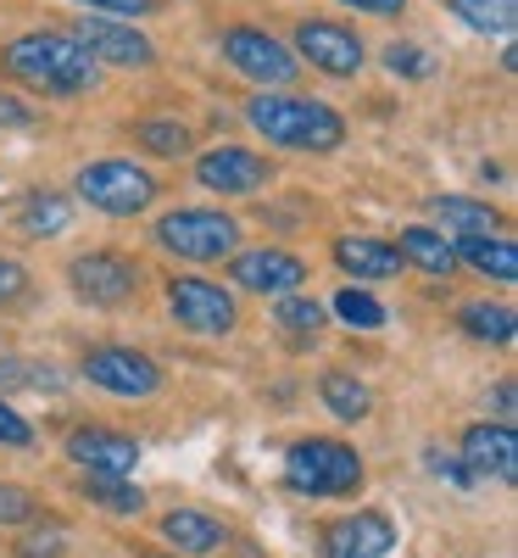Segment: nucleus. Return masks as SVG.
Instances as JSON below:
<instances>
[{
	"label": "nucleus",
	"instance_id": "nucleus-34",
	"mask_svg": "<svg viewBox=\"0 0 518 558\" xmlns=\"http://www.w3.org/2000/svg\"><path fill=\"white\" fill-rule=\"evenodd\" d=\"M0 447H34V425L0 397Z\"/></svg>",
	"mask_w": 518,
	"mask_h": 558
},
{
	"label": "nucleus",
	"instance_id": "nucleus-5",
	"mask_svg": "<svg viewBox=\"0 0 518 558\" xmlns=\"http://www.w3.org/2000/svg\"><path fill=\"white\" fill-rule=\"evenodd\" d=\"M285 486L301 497H351L362 492V458L335 436H307L285 452Z\"/></svg>",
	"mask_w": 518,
	"mask_h": 558
},
{
	"label": "nucleus",
	"instance_id": "nucleus-28",
	"mask_svg": "<svg viewBox=\"0 0 518 558\" xmlns=\"http://www.w3.org/2000/svg\"><path fill=\"white\" fill-rule=\"evenodd\" d=\"M67 380L57 375L51 363H34V357H0V397L7 391H62Z\"/></svg>",
	"mask_w": 518,
	"mask_h": 558
},
{
	"label": "nucleus",
	"instance_id": "nucleus-24",
	"mask_svg": "<svg viewBox=\"0 0 518 558\" xmlns=\"http://www.w3.org/2000/svg\"><path fill=\"white\" fill-rule=\"evenodd\" d=\"M441 7L468 34H485V39H513L518 28V0H441Z\"/></svg>",
	"mask_w": 518,
	"mask_h": 558
},
{
	"label": "nucleus",
	"instance_id": "nucleus-35",
	"mask_svg": "<svg viewBox=\"0 0 518 558\" xmlns=\"http://www.w3.org/2000/svg\"><path fill=\"white\" fill-rule=\"evenodd\" d=\"M28 296V268L17 257H0V307H17Z\"/></svg>",
	"mask_w": 518,
	"mask_h": 558
},
{
	"label": "nucleus",
	"instance_id": "nucleus-16",
	"mask_svg": "<svg viewBox=\"0 0 518 558\" xmlns=\"http://www.w3.org/2000/svg\"><path fill=\"white\" fill-rule=\"evenodd\" d=\"M457 458L468 463V475L474 481H485V475H496V481H513L518 475V436H513V425H468L462 430V447H457Z\"/></svg>",
	"mask_w": 518,
	"mask_h": 558
},
{
	"label": "nucleus",
	"instance_id": "nucleus-17",
	"mask_svg": "<svg viewBox=\"0 0 518 558\" xmlns=\"http://www.w3.org/2000/svg\"><path fill=\"white\" fill-rule=\"evenodd\" d=\"M329 257H335V268L346 279H362V286H373V279H396L407 268L402 252L391 241H380V235H335Z\"/></svg>",
	"mask_w": 518,
	"mask_h": 558
},
{
	"label": "nucleus",
	"instance_id": "nucleus-27",
	"mask_svg": "<svg viewBox=\"0 0 518 558\" xmlns=\"http://www.w3.org/2000/svg\"><path fill=\"white\" fill-rule=\"evenodd\" d=\"M84 497L101 502L107 514H139V508H146V492L128 475H84Z\"/></svg>",
	"mask_w": 518,
	"mask_h": 558
},
{
	"label": "nucleus",
	"instance_id": "nucleus-9",
	"mask_svg": "<svg viewBox=\"0 0 518 558\" xmlns=\"http://www.w3.org/2000/svg\"><path fill=\"white\" fill-rule=\"evenodd\" d=\"M291 51L301 68L323 73V78H357L368 68V45L351 23H335V17H301L291 28Z\"/></svg>",
	"mask_w": 518,
	"mask_h": 558
},
{
	"label": "nucleus",
	"instance_id": "nucleus-32",
	"mask_svg": "<svg viewBox=\"0 0 518 558\" xmlns=\"http://www.w3.org/2000/svg\"><path fill=\"white\" fill-rule=\"evenodd\" d=\"M84 12H96V17H118V23H139V17H157L168 0H78Z\"/></svg>",
	"mask_w": 518,
	"mask_h": 558
},
{
	"label": "nucleus",
	"instance_id": "nucleus-4",
	"mask_svg": "<svg viewBox=\"0 0 518 558\" xmlns=\"http://www.w3.org/2000/svg\"><path fill=\"white\" fill-rule=\"evenodd\" d=\"M151 241L178 263H223L240 252V218L223 207H173L157 218Z\"/></svg>",
	"mask_w": 518,
	"mask_h": 558
},
{
	"label": "nucleus",
	"instance_id": "nucleus-31",
	"mask_svg": "<svg viewBox=\"0 0 518 558\" xmlns=\"http://www.w3.org/2000/svg\"><path fill=\"white\" fill-rule=\"evenodd\" d=\"M380 62H385V73H396V78H430V73H435L430 51H423V45H412V39H391L385 51H380Z\"/></svg>",
	"mask_w": 518,
	"mask_h": 558
},
{
	"label": "nucleus",
	"instance_id": "nucleus-18",
	"mask_svg": "<svg viewBox=\"0 0 518 558\" xmlns=\"http://www.w3.org/2000/svg\"><path fill=\"white\" fill-rule=\"evenodd\" d=\"M162 542L184 558H212L229 547V531L223 520L201 514V508H173V514H162Z\"/></svg>",
	"mask_w": 518,
	"mask_h": 558
},
{
	"label": "nucleus",
	"instance_id": "nucleus-22",
	"mask_svg": "<svg viewBox=\"0 0 518 558\" xmlns=\"http://www.w3.org/2000/svg\"><path fill=\"white\" fill-rule=\"evenodd\" d=\"M430 218L441 235H496L502 229V213L480 196H430Z\"/></svg>",
	"mask_w": 518,
	"mask_h": 558
},
{
	"label": "nucleus",
	"instance_id": "nucleus-40",
	"mask_svg": "<svg viewBox=\"0 0 518 558\" xmlns=\"http://www.w3.org/2000/svg\"><path fill=\"white\" fill-rule=\"evenodd\" d=\"M496 413H502V425H513V380L496 386Z\"/></svg>",
	"mask_w": 518,
	"mask_h": 558
},
{
	"label": "nucleus",
	"instance_id": "nucleus-39",
	"mask_svg": "<svg viewBox=\"0 0 518 558\" xmlns=\"http://www.w3.org/2000/svg\"><path fill=\"white\" fill-rule=\"evenodd\" d=\"M341 7L368 12V17H402V12H407V0H341Z\"/></svg>",
	"mask_w": 518,
	"mask_h": 558
},
{
	"label": "nucleus",
	"instance_id": "nucleus-2",
	"mask_svg": "<svg viewBox=\"0 0 518 558\" xmlns=\"http://www.w3.org/2000/svg\"><path fill=\"white\" fill-rule=\"evenodd\" d=\"M0 62H7V73L17 84H28L34 96H51V101H78L101 84V68L89 62L62 28H28V34L7 39Z\"/></svg>",
	"mask_w": 518,
	"mask_h": 558
},
{
	"label": "nucleus",
	"instance_id": "nucleus-29",
	"mask_svg": "<svg viewBox=\"0 0 518 558\" xmlns=\"http://www.w3.org/2000/svg\"><path fill=\"white\" fill-rule=\"evenodd\" d=\"M323 318H329V307L312 302V296H301V291L273 302V324H279L285 336H318V330H323Z\"/></svg>",
	"mask_w": 518,
	"mask_h": 558
},
{
	"label": "nucleus",
	"instance_id": "nucleus-12",
	"mask_svg": "<svg viewBox=\"0 0 518 558\" xmlns=\"http://www.w3.org/2000/svg\"><path fill=\"white\" fill-rule=\"evenodd\" d=\"M196 184L201 191H212V196H262L268 184H273V157H262V151H251V146H207L201 157H196Z\"/></svg>",
	"mask_w": 518,
	"mask_h": 558
},
{
	"label": "nucleus",
	"instance_id": "nucleus-25",
	"mask_svg": "<svg viewBox=\"0 0 518 558\" xmlns=\"http://www.w3.org/2000/svg\"><path fill=\"white\" fill-rule=\"evenodd\" d=\"M134 146L146 157H162V162H178L196 151V129L178 123V118H139L134 123Z\"/></svg>",
	"mask_w": 518,
	"mask_h": 558
},
{
	"label": "nucleus",
	"instance_id": "nucleus-33",
	"mask_svg": "<svg viewBox=\"0 0 518 558\" xmlns=\"http://www.w3.org/2000/svg\"><path fill=\"white\" fill-rule=\"evenodd\" d=\"M34 492L28 486H12V481H0V525H28L34 520Z\"/></svg>",
	"mask_w": 518,
	"mask_h": 558
},
{
	"label": "nucleus",
	"instance_id": "nucleus-7",
	"mask_svg": "<svg viewBox=\"0 0 518 558\" xmlns=\"http://www.w3.org/2000/svg\"><path fill=\"white\" fill-rule=\"evenodd\" d=\"M62 34H67L96 68H118V73H151V68H157V39H151V34H139L134 23L78 12Z\"/></svg>",
	"mask_w": 518,
	"mask_h": 558
},
{
	"label": "nucleus",
	"instance_id": "nucleus-20",
	"mask_svg": "<svg viewBox=\"0 0 518 558\" xmlns=\"http://www.w3.org/2000/svg\"><path fill=\"white\" fill-rule=\"evenodd\" d=\"M73 229V196L67 191H23V202H17V235H28V241H57V235H67Z\"/></svg>",
	"mask_w": 518,
	"mask_h": 558
},
{
	"label": "nucleus",
	"instance_id": "nucleus-8",
	"mask_svg": "<svg viewBox=\"0 0 518 558\" xmlns=\"http://www.w3.org/2000/svg\"><path fill=\"white\" fill-rule=\"evenodd\" d=\"M168 313L184 336H201V341H223V336H234V324H240L234 291H223L218 279H196V274L168 279Z\"/></svg>",
	"mask_w": 518,
	"mask_h": 558
},
{
	"label": "nucleus",
	"instance_id": "nucleus-10",
	"mask_svg": "<svg viewBox=\"0 0 518 558\" xmlns=\"http://www.w3.org/2000/svg\"><path fill=\"white\" fill-rule=\"evenodd\" d=\"M67 286L89 307H128L139 296V286H146V268H139L134 257H123V252L96 246V252H78L67 263Z\"/></svg>",
	"mask_w": 518,
	"mask_h": 558
},
{
	"label": "nucleus",
	"instance_id": "nucleus-21",
	"mask_svg": "<svg viewBox=\"0 0 518 558\" xmlns=\"http://www.w3.org/2000/svg\"><path fill=\"white\" fill-rule=\"evenodd\" d=\"M457 263H468L474 274H485L491 286L513 291L518 286V246L507 235H457Z\"/></svg>",
	"mask_w": 518,
	"mask_h": 558
},
{
	"label": "nucleus",
	"instance_id": "nucleus-36",
	"mask_svg": "<svg viewBox=\"0 0 518 558\" xmlns=\"http://www.w3.org/2000/svg\"><path fill=\"white\" fill-rule=\"evenodd\" d=\"M423 458H430V475H441V481H452V486H474V475H468V463H462L457 452H441V447H430Z\"/></svg>",
	"mask_w": 518,
	"mask_h": 558
},
{
	"label": "nucleus",
	"instance_id": "nucleus-37",
	"mask_svg": "<svg viewBox=\"0 0 518 558\" xmlns=\"http://www.w3.org/2000/svg\"><path fill=\"white\" fill-rule=\"evenodd\" d=\"M0 129H34V107L12 89H0Z\"/></svg>",
	"mask_w": 518,
	"mask_h": 558
},
{
	"label": "nucleus",
	"instance_id": "nucleus-6",
	"mask_svg": "<svg viewBox=\"0 0 518 558\" xmlns=\"http://www.w3.org/2000/svg\"><path fill=\"white\" fill-rule=\"evenodd\" d=\"M218 57L240 73V78H251L257 89H291L296 78H301V62H296V51L279 34H268V28H257V23H234V28H223V39H218Z\"/></svg>",
	"mask_w": 518,
	"mask_h": 558
},
{
	"label": "nucleus",
	"instance_id": "nucleus-11",
	"mask_svg": "<svg viewBox=\"0 0 518 558\" xmlns=\"http://www.w3.org/2000/svg\"><path fill=\"white\" fill-rule=\"evenodd\" d=\"M84 380L96 386V391H107V397H128V402H139V397H157L162 391V363L151 357V352H134V347H89L84 352Z\"/></svg>",
	"mask_w": 518,
	"mask_h": 558
},
{
	"label": "nucleus",
	"instance_id": "nucleus-19",
	"mask_svg": "<svg viewBox=\"0 0 518 558\" xmlns=\"http://www.w3.org/2000/svg\"><path fill=\"white\" fill-rule=\"evenodd\" d=\"M402 252V263H412L418 274H430V279H452L462 263H457V246L452 235H441L435 223H407L402 229V241H391Z\"/></svg>",
	"mask_w": 518,
	"mask_h": 558
},
{
	"label": "nucleus",
	"instance_id": "nucleus-3",
	"mask_svg": "<svg viewBox=\"0 0 518 558\" xmlns=\"http://www.w3.org/2000/svg\"><path fill=\"white\" fill-rule=\"evenodd\" d=\"M73 191L84 207H96L107 218H139L146 207H157L162 179L134 157H96L73 173Z\"/></svg>",
	"mask_w": 518,
	"mask_h": 558
},
{
	"label": "nucleus",
	"instance_id": "nucleus-26",
	"mask_svg": "<svg viewBox=\"0 0 518 558\" xmlns=\"http://www.w3.org/2000/svg\"><path fill=\"white\" fill-rule=\"evenodd\" d=\"M457 324H462V336L491 341V347H507L518 336V318H513L507 302H462L457 307Z\"/></svg>",
	"mask_w": 518,
	"mask_h": 558
},
{
	"label": "nucleus",
	"instance_id": "nucleus-14",
	"mask_svg": "<svg viewBox=\"0 0 518 558\" xmlns=\"http://www.w3.org/2000/svg\"><path fill=\"white\" fill-rule=\"evenodd\" d=\"M396 525L380 508H357V514L323 525V558H391Z\"/></svg>",
	"mask_w": 518,
	"mask_h": 558
},
{
	"label": "nucleus",
	"instance_id": "nucleus-1",
	"mask_svg": "<svg viewBox=\"0 0 518 558\" xmlns=\"http://www.w3.org/2000/svg\"><path fill=\"white\" fill-rule=\"evenodd\" d=\"M246 123L273 151H296V157H329L346 146V118L329 101L296 96V89H257L246 101Z\"/></svg>",
	"mask_w": 518,
	"mask_h": 558
},
{
	"label": "nucleus",
	"instance_id": "nucleus-15",
	"mask_svg": "<svg viewBox=\"0 0 518 558\" xmlns=\"http://www.w3.org/2000/svg\"><path fill=\"white\" fill-rule=\"evenodd\" d=\"M67 458L78 463L84 475H134L139 441L123 436V430H107V425H78L67 436Z\"/></svg>",
	"mask_w": 518,
	"mask_h": 558
},
{
	"label": "nucleus",
	"instance_id": "nucleus-38",
	"mask_svg": "<svg viewBox=\"0 0 518 558\" xmlns=\"http://www.w3.org/2000/svg\"><path fill=\"white\" fill-rule=\"evenodd\" d=\"M17 553H23V558H57V553H62V531H45V536H23V542H17Z\"/></svg>",
	"mask_w": 518,
	"mask_h": 558
},
{
	"label": "nucleus",
	"instance_id": "nucleus-30",
	"mask_svg": "<svg viewBox=\"0 0 518 558\" xmlns=\"http://www.w3.org/2000/svg\"><path fill=\"white\" fill-rule=\"evenodd\" d=\"M329 313H335L341 324H351V330H385V307L373 302L368 291H357V286L335 291V302H329Z\"/></svg>",
	"mask_w": 518,
	"mask_h": 558
},
{
	"label": "nucleus",
	"instance_id": "nucleus-23",
	"mask_svg": "<svg viewBox=\"0 0 518 558\" xmlns=\"http://www.w3.org/2000/svg\"><path fill=\"white\" fill-rule=\"evenodd\" d=\"M318 397L323 408L341 418V425H362V418L373 413V391L351 375V368H323V380H318Z\"/></svg>",
	"mask_w": 518,
	"mask_h": 558
},
{
	"label": "nucleus",
	"instance_id": "nucleus-13",
	"mask_svg": "<svg viewBox=\"0 0 518 558\" xmlns=\"http://www.w3.org/2000/svg\"><path fill=\"white\" fill-rule=\"evenodd\" d=\"M229 279L240 291H251V296H273L279 302V296H296L312 279V268L296 252H285V246H257V252H234Z\"/></svg>",
	"mask_w": 518,
	"mask_h": 558
}]
</instances>
